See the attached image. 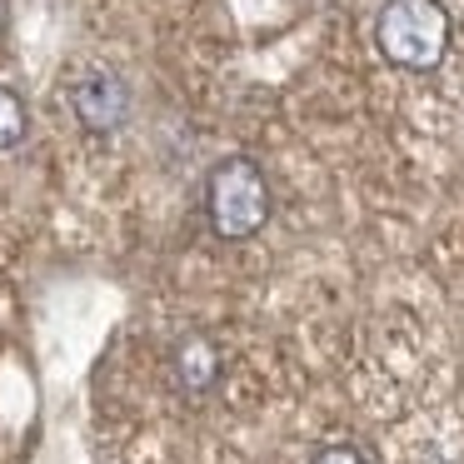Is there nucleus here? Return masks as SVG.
Here are the masks:
<instances>
[{"instance_id":"f257e3e1","label":"nucleus","mask_w":464,"mask_h":464,"mask_svg":"<svg viewBox=\"0 0 464 464\" xmlns=\"http://www.w3.org/2000/svg\"><path fill=\"white\" fill-rule=\"evenodd\" d=\"M374 41L400 71H434L450 51V15L440 0H390L380 11Z\"/></svg>"},{"instance_id":"f03ea898","label":"nucleus","mask_w":464,"mask_h":464,"mask_svg":"<svg viewBox=\"0 0 464 464\" xmlns=\"http://www.w3.org/2000/svg\"><path fill=\"white\" fill-rule=\"evenodd\" d=\"M205 210H210V225L220 240H250L270 215V185H265L260 165L245 160V155L220 160L210 170V185H205Z\"/></svg>"},{"instance_id":"7ed1b4c3","label":"nucleus","mask_w":464,"mask_h":464,"mask_svg":"<svg viewBox=\"0 0 464 464\" xmlns=\"http://www.w3.org/2000/svg\"><path fill=\"white\" fill-rule=\"evenodd\" d=\"M71 111L85 130L111 135V130H121L125 115H130V91H125V81L111 71H85L81 81H71Z\"/></svg>"},{"instance_id":"20e7f679","label":"nucleus","mask_w":464,"mask_h":464,"mask_svg":"<svg viewBox=\"0 0 464 464\" xmlns=\"http://www.w3.org/2000/svg\"><path fill=\"white\" fill-rule=\"evenodd\" d=\"M215 374H220V354H215V344L205 340V334H190V340L175 350V380H180L185 394H205L215 384Z\"/></svg>"},{"instance_id":"39448f33","label":"nucleus","mask_w":464,"mask_h":464,"mask_svg":"<svg viewBox=\"0 0 464 464\" xmlns=\"http://www.w3.org/2000/svg\"><path fill=\"white\" fill-rule=\"evenodd\" d=\"M25 140V105L15 91L0 85V150H11V145Z\"/></svg>"},{"instance_id":"423d86ee","label":"nucleus","mask_w":464,"mask_h":464,"mask_svg":"<svg viewBox=\"0 0 464 464\" xmlns=\"http://www.w3.org/2000/svg\"><path fill=\"white\" fill-rule=\"evenodd\" d=\"M310 464H370V459H364L360 450H350V444H324Z\"/></svg>"},{"instance_id":"0eeeda50","label":"nucleus","mask_w":464,"mask_h":464,"mask_svg":"<svg viewBox=\"0 0 464 464\" xmlns=\"http://www.w3.org/2000/svg\"><path fill=\"white\" fill-rule=\"evenodd\" d=\"M0 25H5V0H0Z\"/></svg>"},{"instance_id":"6e6552de","label":"nucleus","mask_w":464,"mask_h":464,"mask_svg":"<svg viewBox=\"0 0 464 464\" xmlns=\"http://www.w3.org/2000/svg\"><path fill=\"white\" fill-rule=\"evenodd\" d=\"M424 464H444V459H424Z\"/></svg>"}]
</instances>
